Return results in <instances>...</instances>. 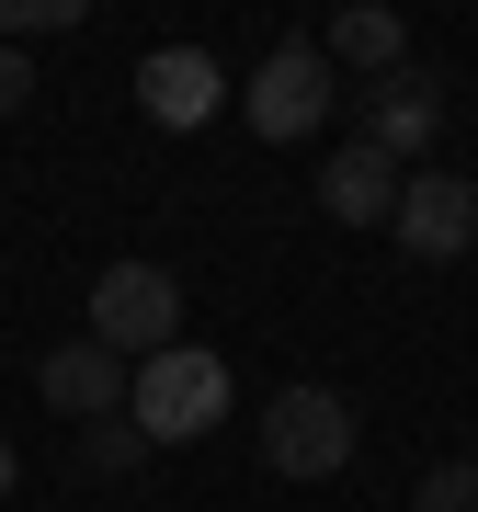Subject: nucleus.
Masks as SVG:
<instances>
[{"instance_id": "39448f33", "label": "nucleus", "mask_w": 478, "mask_h": 512, "mask_svg": "<svg viewBox=\"0 0 478 512\" xmlns=\"http://www.w3.org/2000/svg\"><path fill=\"white\" fill-rule=\"evenodd\" d=\"M387 228H399L410 262H456V251H478V183H456V171H410Z\"/></svg>"}, {"instance_id": "f257e3e1", "label": "nucleus", "mask_w": 478, "mask_h": 512, "mask_svg": "<svg viewBox=\"0 0 478 512\" xmlns=\"http://www.w3.org/2000/svg\"><path fill=\"white\" fill-rule=\"evenodd\" d=\"M126 421L148 444H194V433H217L228 421V365L205 342H171V353H148L137 387H126Z\"/></svg>"}, {"instance_id": "f8f14e48", "label": "nucleus", "mask_w": 478, "mask_h": 512, "mask_svg": "<svg viewBox=\"0 0 478 512\" xmlns=\"http://www.w3.org/2000/svg\"><path fill=\"white\" fill-rule=\"evenodd\" d=\"M422 512H478V456H444L422 478Z\"/></svg>"}, {"instance_id": "6e6552de", "label": "nucleus", "mask_w": 478, "mask_h": 512, "mask_svg": "<svg viewBox=\"0 0 478 512\" xmlns=\"http://www.w3.org/2000/svg\"><path fill=\"white\" fill-rule=\"evenodd\" d=\"M399 183H410V171L387 160V148L342 137V148H331V171H319V205H331L342 228H387V217H399Z\"/></svg>"}, {"instance_id": "1a4fd4ad", "label": "nucleus", "mask_w": 478, "mask_h": 512, "mask_svg": "<svg viewBox=\"0 0 478 512\" xmlns=\"http://www.w3.org/2000/svg\"><path fill=\"white\" fill-rule=\"evenodd\" d=\"M433 126H444V92H433L422 69H399V80H376V92H365V148H387L399 171L433 148Z\"/></svg>"}, {"instance_id": "f03ea898", "label": "nucleus", "mask_w": 478, "mask_h": 512, "mask_svg": "<svg viewBox=\"0 0 478 512\" xmlns=\"http://www.w3.org/2000/svg\"><path fill=\"white\" fill-rule=\"evenodd\" d=\"M92 342L126 353V365L171 353V342H183V285H171L160 262H103V274H92Z\"/></svg>"}, {"instance_id": "423d86ee", "label": "nucleus", "mask_w": 478, "mask_h": 512, "mask_svg": "<svg viewBox=\"0 0 478 512\" xmlns=\"http://www.w3.org/2000/svg\"><path fill=\"white\" fill-rule=\"evenodd\" d=\"M126 387H137V365H126V353H103L92 330H80V342H57L46 365H35V399L69 410V421H126Z\"/></svg>"}, {"instance_id": "7ed1b4c3", "label": "nucleus", "mask_w": 478, "mask_h": 512, "mask_svg": "<svg viewBox=\"0 0 478 512\" xmlns=\"http://www.w3.org/2000/svg\"><path fill=\"white\" fill-rule=\"evenodd\" d=\"M262 467L274 478H342L353 467V399L342 387H274L262 399Z\"/></svg>"}, {"instance_id": "ddd939ff", "label": "nucleus", "mask_w": 478, "mask_h": 512, "mask_svg": "<svg viewBox=\"0 0 478 512\" xmlns=\"http://www.w3.org/2000/svg\"><path fill=\"white\" fill-rule=\"evenodd\" d=\"M80 0H0V35H69Z\"/></svg>"}, {"instance_id": "2eb2a0df", "label": "nucleus", "mask_w": 478, "mask_h": 512, "mask_svg": "<svg viewBox=\"0 0 478 512\" xmlns=\"http://www.w3.org/2000/svg\"><path fill=\"white\" fill-rule=\"evenodd\" d=\"M12 478H23V456H12V444H0V501H12Z\"/></svg>"}, {"instance_id": "9d476101", "label": "nucleus", "mask_w": 478, "mask_h": 512, "mask_svg": "<svg viewBox=\"0 0 478 512\" xmlns=\"http://www.w3.org/2000/svg\"><path fill=\"white\" fill-rule=\"evenodd\" d=\"M319 57H331V69H376V80H399V57H410V23L365 0V12H342V23H331V46H319Z\"/></svg>"}, {"instance_id": "0eeeda50", "label": "nucleus", "mask_w": 478, "mask_h": 512, "mask_svg": "<svg viewBox=\"0 0 478 512\" xmlns=\"http://www.w3.org/2000/svg\"><path fill=\"white\" fill-rule=\"evenodd\" d=\"M137 103H148V126H205L228 103V69L205 46H148L137 57Z\"/></svg>"}, {"instance_id": "20e7f679", "label": "nucleus", "mask_w": 478, "mask_h": 512, "mask_svg": "<svg viewBox=\"0 0 478 512\" xmlns=\"http://www.w3.org/2000/svg\"><path fill=\"white\" fill-rule=\"evenodd\" d=\"M239 114H251V137H274V148L319 137V126H331V57H319L308 35H296V46H274L251 80H239Z\"/></svg>"}, {"instance_id": "9b49d317", "label": "nucleus", "mask_w": 478, "mask_h": 512, "mask_svg": "<svg viewBox=\"0 0 478 512\" xmlns=\"http://www.w3.org/2000/svg\"><path fill=\"white\" fill-rule=\"evenodd\" d=\"M80 467H92V478H137V467H148V433H137V421H92Z\"/></svg>"}, {"instance_id": "4468645a", "label": "nucleus", "mask_w": 478, "mask_h": 512, "mask_svg": "<svg viewBox=\"0 0 478 512\" xmlns=\"http://www.w3.org/2000/svg\"><path fill=\"white\" fill-rule=\"evenodd\" d=\"M35 103V69H23V46H0V114H23Z\"/></svg>"}]
</instances>
